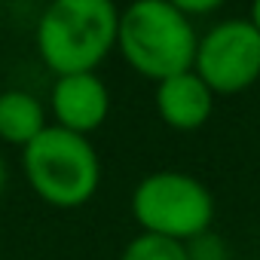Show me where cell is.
Masks as SVG:
<instances>
[{"mask_svg":"<svg viewBox=\"0 0 260 260\" xmlns=\"http://www.w3.org/2000/svg\"><path fill=\"white\" fill-rule=\"evenodd\" d=\"M119 260H187V248L181 242H172L162 236L138 233L135 239H128Z\"/></svg>","mask_w":260,"mask_h":260,"instance_id":"cell-9","label":"cell"},{"mask_svg":"<svg viewBox=\"0 0 260 260\" xmlns=\"http://www.w3.org/2000/svg\"><path fill=\"white\" fill-rule=\"evenodd\" d=\"M193 71L214 95H239L260 80V31L248 16L214 22L199 34Z\"/></svg>","mask_w":260,"mask_h":260,"instance_id":"cell-5","label":"cell"},{"mask_svg":"<svg viewBox=\"0 0 260 260\" xmlns=\"http://www.w3.org/2000/svg\"><path fill=\"white\" fill-rule=\"evenodd\" d=\"M184 248H187V260H230V245L214 230L190 239Z\"/></svg>","mask_w":260,"mask_h":260,"instance_id":"cell-10","label":"cell"},{"mask_svg":"<svg viewBox=\"0 0 260 260\" xmlns=\"http://www.w3.org/2000/svg\"><path fill=\"white\" fill-rule=\"evenodd\" d=\"M119 10L110 0H55L34 28L40 61L55 77L95 74L116 49Z\"/></svg>","mask_w":260,"mask_h":260,"instance_id":"cell-2","label":"cell"},{"mask_svg":"<svg viewBox=\"0 0 260 260\" xmlns=\"http://www.w3.org/2000/svg\"><path fill=\"white\" fill-rule=\"evenodd\" d=\"M7 181H10V169H7L4 153H0V196H4V190H7Z\"/></svg>","mask_w":260,"mask_h":260,"instance_id":"cell-12","label":"cell"},{"mask_svg":"<svg viewBox=\"0 0 260 260\" xmlns=\"http://www.w3.org/2000/svg\"><path fill=\"white\" fill-rule=\"evenodd\" d=\"M214 98L217 95L202 83L196 71L169 77L156 83V92H153L159 119L169 128H175V132H196V128H202L214 113Z\"/></svg>","mask_w":260,"mask_h":260,"instance_id":"cell-7","label":"cell"},{"mask_svg":"<svg viewBox=\"0 0 260 260\" xmlns=\"http://www.w3.org/2000/svg\"><path fill=\"white\" fill-rule=\"evenodd\" d=\"M49 125L43 101L28 89L0 92V141L25 150L43 128Z\"/></svg>","mask_w":260,"mask_h":260,"instance_id":"cell-8","label":"cell"},{"mask_svg":"<svg viewBox=\"0 0 260 260\" xmlns=\"http://www.w3.org/2000/svg\"><path fill=\"white\" fill-rule=\"evenodd\" d=\"M199 46L196 22H190L175 0H138L119 10L116 52L150 83L193 71Z\"/></svg>","mask_w":260,"mask_h":260,"instance_id":"cell-1","label":"cell"},{"mask_svg":"<svg viewBox=\"0 0 260 260\" xmlns=\"http://www.w3.org/2000/svg\"><path fill=\"white\" fill-rule=\"evenodd\" d=\"M175 4H178V10L190 22H196L199 16H211V13L220 10V0H175Z\"/></svg>","mask_w":260,"mask_h":260,"instance_id":"cell-11","label":"cell"},{"mask_svg":"<svg viewBox=\"0 0 260 260\" xmlns=\"http://www.w3.org/2000/svg\"><path fill=\"white\" fill-rule=\"evenodd\" d=\"M248 19H251V25L260 31V0H254V4H251V10H248Z\"/></svg>","mask_w":260,"mask_h":260,"instance_id":"cell-13","label":"cell"},{"mask_svg":"<svg viewBox=\"0 0 260 260\" xmlns=\"http://www.w3.org/2000/svg\"><path fill=\"white\" fill-rule=\"evenodd\" d=\"M22 172L34 196L61 211L83 208L101 187V159L92 141L52 122L22 150Z\"/></svg>","mask_w":260,"mask_h":260,"instance_id":"cell-3","label":"cell"},{"mask_svg":"<svg viewBox=\"0 0 260 260\" xmlns=\"http://www.w3.org/2000/svg\"><path fill=\"white\" fill-rule=\"evenodd\" d=\"M113 107L110 89L98 74H71V77H55L49 89V110H52V125L64 132L89 138L92 132L107 122Z\"/></svg>","mask_w":260,"mask_h":260,"instance_id":"cell-6","label":"cell"},{"mask_svg":"<svg viewBox=\"0 0 260 260\" xmlns=\"http://www.w3.org/2000/svg\"><path fill=\"white\" fill-rule=\"evenodd\" d=\"M128 208L141 233L162 236L181 245L208 233L217 211L211 190L199 178L178 169H162L141 178L132 190Z\"/></svg>","mask_w":260,"mask_h":260,"instance_id":"cell-4","label":"cell"}]
</instances>
